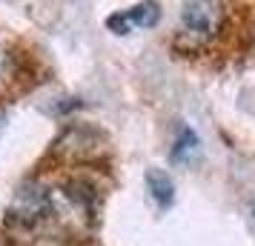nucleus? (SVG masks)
Segmentation results:
<instances>
[{"label":"nucleus","instance_id":"obj_5","mask_svg":"<svg viewBox=\"0 0 255 246\" xmlns=\"http://www.w3.org/2000/svg\"><path fill=\"white\" fill-rule=\"evenodd\" d=\"M146 186H149L152 198L158 200V206H169V203H172L175 186H172V180H169L166 172H161V169H149V172H146Z\"/></svg>","mask_w":255,"mask_h":246},{"label":"nucleus","instance_id":"obj_1","mask_svg":"<svg viewBox=\"0 0 255 246\" xmlns=\"http://www.w3.org/2000/svg\"><path fill=\"white\" fill-rule=\"evenodd\" d=\"M224 29V3L221 0H184L181 26L175 32L178 52H201L207 49Z\"/></svg>","mask_w":255,"mask_h":246},{"label":"nucleus","instance_id":"obj_4","mask_svg":"<svg viewBox=\"0 0 255 246\" xmlns=\"http://www.w3.org/2000/svg\"><path fill=\"white\" fill-rule=\"evenodd\" d=\"M161 17V9L155 0H146V3H138L132 6L129 12L124 14H112L109 17V29H115L118 35H129V29H152Z\"/></svg>","mask_w":255,"mask_h":246},{"label":"nucleus","instance_id":"obj_6","mask_svg":"<svg viewBox=\"0 0 255 246\" xmlns=\"http://www.w3.org/2000/svg\"><path fill=\"white\" fill-rule=\"evenodd\" d=\"M198 152H201V141H198V135L192 129H181L178 132V141H175V149H172V161L178 164H189V161H195Z\"/></svg>","mask_w":255,"mask_h":246},{"label":"nucleus","instance_id":"obj_2","mask_svg":"<svg viewBox=\"0 0 255 246\" xmlns=\"http://www.w3.org/2000/svg\"><path fill=\"white\" fill-rule=\"evenodd\" d=\"M52 218V189L40 180H29L14 192L12 206H9V221L14 226H37L40 221Z\"/></svg>","mask_w":255,"mask_h":246},{"label":"nucleus","instance_id":"obj_3","mask_svg":"<svg viewBox=\"0 0 255 246\" xmlns=\"http://www.w3.org/2000/svg\"><path fill=\"white\" fill-rule=\"evenodd\" d=\"M101 152H104L101 132L92 129V126H83V123L66 126V129L60 132V138L55 141V155L63 158V161H75V164L92 161Z\"/></svg>","mask_w":255,"mask_h":246}]
</instances>
